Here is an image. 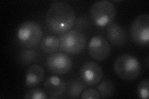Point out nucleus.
<instances>
[{
    "label": "nucleus",
    "instance_id": "nucleus-2",
    "mask_svg": "<svg viewBox=\"0 0 149 99\" xmlns=\"http://www.w3.org/2000/svg\"><path fill=\"white\" fill-rule=\"evenodd\" d=\"M141 66L139 60L131 54L125 53L116 58L114 63L116 74L124 81H134L141 73Z\"/></svg>",
    "mask_w": 149,
    "mask_h": 99
},
{
    "label": "nucleus",
    "instance_id": "nucleus-5",
    "mask_svg": "<svg viewBox=\"0 0 149 99\" xmlns=\"http://www.w3.org/2000/svg\"><path fill=\"white\" fill-rule=\"evenodd\" d=\"M60 48L65 53L77 55L83 51L86 46V38L81 31L70 30L62 34L59 38Z\"/></svg>",
    "mask_w": 149,
    "mask_h": 99
},
{
    "label": "nucleus",
    "instance_id": "nucleus-3",
    "mask_svg": "<svg viewBox=\"0 0 149 99\" xmlns=\"http://www.w3.org/2000/svg\"><path fill=\"white\" fill-rule=\"evenodd\" d=\"M116 10L114 4L107 0H101L93 4L90 10L91 19L99 27L108 26L116 17Z\"/></svg>",
    "mask_w": 149,
    "mask_h": 99
},
{
    "label": "nucleus",
    "instance_id": "nucleus-1",
    "mask_svg": "<svg viewBox=\"0 0 149 99\" xmlns=\"http://www.w3.org/2000/svg\"><path fill=\"white\" fill-rule=\"evenodd\" d=\"M74 21L75 15L73 8L62 1L53 3L45 16L47 27L56 34H63L70 30Z\"/></svg>",
    "mask_w": 149,
    "mask_h": 99
},
{
    "label": "nucleus",
    "instance_id": "nucleus-19",
    "mask_svg": "<svg viewBox=\"0 0 149 99\" xmlns=\"http://www.w3.org/2000/svg\"><path fill=\"white\" fill-rule=\"evenodd\" d=\"M74 25H75V27L77 30H86L89 27L90 22L88 21V18L85 16H80L78 17L77 19L74 21Z\"/></svg>",
    "mask_w": 149,
    "mask_h": 99
},
{
    "label": "nucleus",
    "instance_id": "nucleus-8",
    "mask_svg": "<svg viewBox=\"0 0 149 99\" xmlns=\"http://www.w3.org/2000/svg\"><path fill=\"white\" fill-rule=\"evenodd\" d=\"M88 53L91 58L97 61H103L111 53L109 42L104 37L96 35L90 40L88 46Z\"/></svg>",
    "mask_w": 149,
    "mask_h": 99
},
{
    "label": "nucleus",
    "instance_id": "nucleus-6",
    "mask_svg": "<svg viewBox=\"0 0 149 99\" xmlns=\"http://www.w3.org/2000/svg\"><path fill=\"white\" fill-rule=\"evenodd\" d=\"M132 39L139 45H148L149 42V16L147 13L139 15L130 26Z\"/></svg>",
    "mask_w": 149,
    "mask_h": 99
},
{
    "label": "nucleus",
    "instance_id": "nucleus-21",
    "mask_svg": "<svg viewBox=\"0 0 149 99\" xmlns=\"http://www.w3.org/2000/svg\"><path fill=\"white\" fill-rule=\"evenodd\" d=\"M144 64H146L147 68L148 67V56H147L146 58L144 60Z\"/></svg>",
    "mask_w": 149,
    "mask_h": 99
},
{
    "label": "nucleus",
    "instance_id": "nucleus-13",
    "mask_svg": "<svg viewBox=\"0 0 149 99\" xmlns=\"http://www.w3.org/2000/svg\"><path fill=\"white\" fill-rule=\"evenodd\" d=\"M41 48L47 54L55 53L60 48L59 38L55 35H47L40 42Z\"/></svg>",
    "mask_w": 149,
    "mask_h": 99
},
{
    "label": "nucleus",
    "instance_id": "nucleus-20",
    "mask_svg": "<svg viewBox=\"0 0 149 99\" xmlns=\"http://www.w3.org/2000/svg\"><path fill=\"white\" fill-rule=\"evenodd\" d=\"M80 98L83 99H99L101 97L98 91L93 89H88L81 93Z\"/></svg>",
    "mask_w": 149,
    "mask_h": 99
},
{
    "label": "nucleus",
    "instance_id": "nucleus-10",
    "mask_svg": "<svg viewBox=\"0 0 149 99\" xmlns=\"http://www.w3.org/2000/svg\"><path fill=\"white\" fill-rule=\"evenodd\" d=\"M107 37L111 44L116 47L124 46L127 41V34L123 27L116 22L111 23L107 29Z\"/></svg>",
    "mask_w": 149,
    "mask_h": 99
},
{
    "label": "nucleus",
    "instance_id": "nucleus-15",
    "mask_svg": "<svg viewBox=\"0 0 149 99\" xmlns=\"http://www.w3.org/2000/svg\"><path fill=\"white\" fill-rule=\"evenodd\" d=\"M85 89L83 82L78 80L72 81L69 84L67 91V96L70 98H78Z\"/></svg>",
    "mask_w": 149,
    "mask_h": 99
},
{
    "label": "nucleus",
    "instance_id": "nucleus-4",
    "mask_svg": "<svg viewBox=\"0 0 149 99\" xmlns=\"http://www.w3.org/2000/svg\"><path fill=\"white\" fill-rule=\"evenodd\" d=\"M43 32L39 24L34 21L23 22L19 26L17 37L20 43L28 48L37 46L42 40Z\"/></svg>",
    "mask_w": 149,
    "mask_h": 99
},
{
    "label": "nucleus",
    "instance_id": "nucleus-14",
    "mask_svg": "<svg viewBox=\"0 0 149 99\" xmlns=\"http://www.w3.org/2000/svg\"><path fill=\"white\" fill-rule=\"evenodd\" d=\"M39 55V52L36 50L27 49L22 50L19 56L21 63L24 66H28L36 62Z\"/></svg>",
    "mask_w": 149,
    "mask_h": 99
},
{
    "label": "nucleus",
    "instance_id": "nucleus-7",
    "mask_svg": "<svg viewBox=\"0 0 149 99\" xmlns=\"http://www.w3.org/2000/svg\"><path fill=\"white\" fill-rule=\"evenodd\" d=\"M72 64V59L63 53H53L46 60V66L49 71L57 75L68 73L71 70Z\"/></svg>",
    "mask_w": 149,
    "mask_h": 99
},
{
    "label": "nucleus",
    "instance_id": "nucleus-12",
    "mask_svg": "<svg viewBox=\"0 0 149 99\" xmlns=\"http://www.w3.org/2000/svg\"><path fill=\"white\" fill-rule=\"evenodd\" d=\"M45 76L44 68L39 64H33L28 68L26 73L25 86L35 87L43 81Z\"/></svg>",
    "mask_w": 149,
    "mask_h": 99
},
{
    "label": "nucleus",
    "instance_id": "nucleus-16",
    "mask_svg": "<svg viewBox=\"0 0 149 99\" xmlns=\"http://www.w3.org/2000/svg\"><path fill=\"white\" fill-rule=\"evenodd\" d=\"M97 89L100 93L101 97L102 98H108L113 95L114 92V86L111 81L108 80L101 82L97 86Z\"/></svg>",
    "mask_w": 149,
    "mask_h": 99
},
{
    "label": "nucleus",
    "instance_id": "nucleus-11",
    "mask_svg": "<svg viewBox=\"0 0 149 99\" xmlns=\"http://www.w3.org/2000/svg\"><path fill=\"white\" fill-rule=\"evenodd\" d=\"M44 86L50 97V98H55L60 97L66 90V83L57 76H51L45 79Z\"/></svg>",
    "mask_w": 149,
    "mask_h": 99
},
{
    "label": "nucleus",
    "instance_id": "nucleus-17",
    "mask_svg": "<svg viewBox=\"0 0 149 99\" xmlns=\"http://www.w3.org/2000/svg\"><path fill=\"white\" fill-rule=\"evenodd\" d=\"M149 80L146 79L142 80L138 84L137 87V93L138 97L141 98L148 99V93H149Z\"/></svg>",
    "mask_w": 149,
    "mask_h": 99
},
{
    "label": "nucleus",
    "instance_id": "nucleus-9",
    "mask_svg": "<svg viewBox=\"0 0 149 99\" xmlns=\"http://www.w3.org/2000/svg\"><path fill=\"white\" fill-rule=\"evenodd\" d=\"M80 74L83 83L88 86H95L99 84L103 77L102 68L93 61H86L83 64Z\"/></svg>",
    "mask_w": 149,
    "mask_h": 99
},
{
    "label": "nucleus",
    "instance_id": "nucleus-18",
    "mask_svg": "<svg viewBox=\"0 0 149 99\" xmlns=\"http://www.w3.org/2000/svg\"><path fill=\"white\" fill-rule=\"evenodd\" d=\"M24 98L26 99H46L48 97L41 89L34 88L28 91L25 93Z\"/></svg>",
    "mask_w": 149,
    "mask_h": 99
}]
</instances>
